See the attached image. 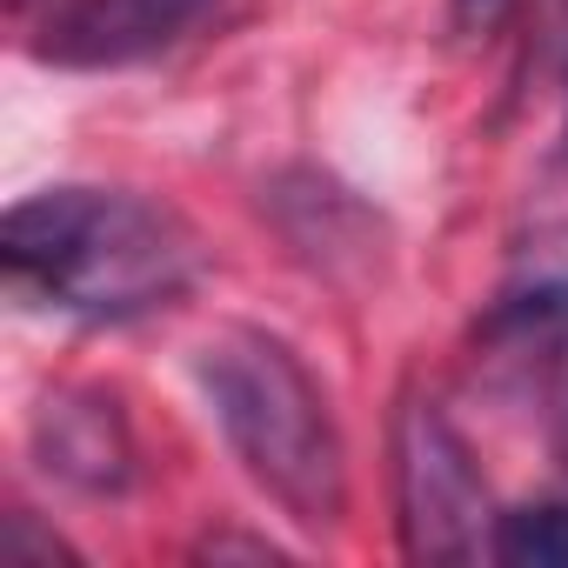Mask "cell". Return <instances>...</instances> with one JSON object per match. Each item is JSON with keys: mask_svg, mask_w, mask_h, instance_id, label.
I'll use <instances>...</instances> for the list:
<instances>
[{"mask_svg": "<svg viewBox=\"0 0 568 568\" xmlns=\"http://www.w3.org/2000/svg\"><path fill=\"white\" fill-rule=\"evenodd\" d=\"M0 254L21 295L88 322H134L168 308L194 281V241L181 221L141 194L48 187L8 207Z\"/></svg>", "mask_w": 568, "mask_h": 568, "instance_id": "cell-1", "label": "cell"}, {"mask_svg": "<svg viewBox=\"0 0 568 568\" xmlns=\"http://www.w3.org/2000/svg\"><path fill=\"white\" fill-rule=\"evenodd\" d=\"M201 382L247 475L302 528H335L348 508V455L302 355L261 328H227L201 348Z\"/></svg>", "mask_w": 568, "mask_h": 568, "instance_id": "cell-2", "label": "cell"}, {"mask_svg": "<svg viewBox=\"0 0 568 568\" xmlns=\"http://www.w3.org/2000/svg\"><path fill=\"white\" fill-rule=\"evenodd\" d=\"M395 495H402V541H408L415 561H468V555H481V528H488L481 475L468 462V442L448 428V415L435 402L402 408Z\"/></svg>", "mask_w": 568, "mask_h": 568, "instance_id": "cell-3", "label": "cell"}, {"mask_svg": "<svg viewBox=\"0 0 568 568\" xmlns=\"http://www.w3.org/2000/svg\"><path fill=\"white\" fill-rule=\"evenodd\" d=\"M207 14L214 0H68L48 14L34 54L54 68H134L181 48Z\"/></svg>", "mask_w": 568, "mask_h": 568, "instance_id": "cell-4", "label": "cell"}, {"mask_svg": "<svg viewBox=\"0 0 568 568\" xmlns=\"http://www.w3.org/2000/svg\"><path fill=\"white\" fill-rule=\"evenodd\" d=\"M48 468H61L68 481H81V488H114L121 475H128V448H121V428H114V415L94 402V408H74V402H61V408H48Z\"/></svg>", "mask_w": 568, "mask_h": 568, "instance_id": "cell-5", "label": "cell"}, {"mask_svg": "<svg viewBox=\"0 0 568 568\" xmlns=\"http://www.w3.org/2000/svg\"><path fill=\"white\" fill-rule=\"evenodd\" d=\"M488 548L508 568H568V501H541V508L501 515Z\"/></svg>", "mask_w": 568, "mask_h": 568, "instance_id": "cell-6", "label": "cell"}, {"mask_svg": "<svg viewBox=\"0 0 568 568\" xmlns=\"http://www.w3.org/2000/svg\"><path fill=\"white\" fill-rule=\"evenodd\" d=\"M515 8V0H455V14H462V28H495L501 14Z\"/></svg>", "mask_w": 568, "mask_h": 568, "instance_id": "cell-7", "label": "cell"}]
</instances>
